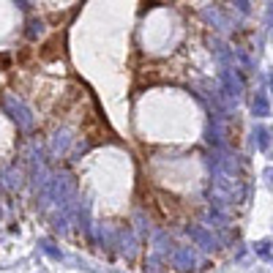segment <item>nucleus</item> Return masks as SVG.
Returning a JSON list of instances; mask_svg holds the SVG:
<instances>
[{
	"instance_id": "423d86ee",
	"label": "nucleus",
	"mask_w": 273,
	"mask_h": 273,
	"mask_svg": "<svg viewBox=\"0 0 273 273\" xmlns=\"http://www.w3.org/2000/svg\"><path fill=\"white\" fill-rule=\"evenodd\" d=\"M254 252H257L260 257H268L271 254V241H260L257 246H254Z\"/></svg>"
},
{
	"instance_id": "7ed1b4c3",
	"label": "nucleus",
	"mask_w": 273,
	"mask_h": 273,
	"mask_svg": "<svg viewBox=\"0 0 273 273\" xmlns=\"http://www.w3.org/2000/svg\"><path fill=\"white\" fill-rule=\"evenodd\" d=\"M222 82H224V88H227V96L238 101V98H241V79L232 77V71H222Z\"/></svg>"
},
{
	"instance_id": "6e6552de",
	"label": "nucleus",
	"mask_w": 273,
	"mask_h": 273,
	"mask_svg": "<svg viewBox=\"0 0 273 273\" xmlns=\"http://www.w3.org/2000/svg\"><path fill=\"white\" fill-rule=\"evenodd\" d=\"M265 178H268V181L273 183V167H268V170H265Z\"/></svg>"
},
{
	"instance_id": "20e7f679",
	"label": "nucleus",
	"mask_w": 273,
	"mask_h": 273,
	"mask_svg": "<svg viewBox=\"0 0 273 273\" xmlns=\"http://www.w3.org/2000/svg\"><path fill=\"white\" fill-rule=\"evenodd\" d=\"M252 112L257 115V118H265V115L271 112V104H268V96H265V93H257V96H254V101H252Z\"/></svg>"
},
{
	"instance_id": "39448f33",
	"label": "nucleus",
	"mask_w": 273,
	"mask_h": 273,
	"mask_svg": "<svg viewBox=\"0 0 273 273\" xmlns=\"http://www.w3.org/2000/svg\"><path fill=\"white\" fill-rule=\"evenodd\" d=\"M254 139H257V148H260V150H268V142H271V139H268V131H265V129H257V131H254Z\"/></svg>"
},
{
	"instance_id": "f257e3e1",
	"label": "nucleus",
	"mask_w": 273,
	"mask_h": 273,
	"mask_svg": "<svg viewBox=\"0 0 273 273\" xmlns=\"http://www.w3.org/2000/svg\"><path fill=\"white\" fill-rule=\"evenodd\" d=\"M172 263H175V268H181V271H191V268H194V263H197L194 249H191V246L178 249V252H175V257H172Z\"/></svg>"
},
{
	"instance_id": "0eeeda50",
	"label": "nucleus",
	"mask_w": 273,
	"mask_h": 273,
	"mask_svg": "<svg viewBox=\"0 0 273 273\" xmlns=\"http://www.w3.org/2000/svg\"><path fill=\"white\" fill-rule=\"evenodd\" d=\"M41 249H44V252H46V254H49V257H55V260H60V257H63V254H60V252H57V249H55V246H52V243H49V241H44V243H41Z\"/></svg>"
},
{
	"instance_id": "f03ea898",
	"label": "nucleus",
	"mask_w": 273,
	"mask_h": 273,
	"mask_svg": "<svg viewBox=\"0 0 273 273\" xmlns=\"http://www.w3.org/2000/svg\"><path fill=\"white\" fill-rule=\"evenodd\" d=\"M189 235L197 241V246H202L205 252H211L213 246H216V241H213V235H208L202 227H189Z\"/></svg>"
}]
</instances>
